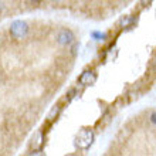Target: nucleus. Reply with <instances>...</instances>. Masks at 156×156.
I'll use <instances>...</instances> for the list:
<instances>
[{
    "label": "nucleus",
    "mask_w": 156,
    "mask_h": 156,
    "mask_svg": "<svg viewBox=\"0 0 156 156\" xmlns=\"http://www.w3.org/2000/svg\"><path fill=\"white\" fill-rule=\"evenodd\" d=\"M77 48H78V44H75L74 47H73V55H75V54H77Z\"/></svg>",
    "instance_id": "nucleus-13"
},
{
    "label": "nucleus",
    "mask_w": 156,
    "mask_h": 156,
    "mask_svg": "<svg viewBox=\"0 0 156 156\" xmlns=\"http://www.w3.org/2000/svg\"><path fill=\"white\" fill-rule=\"evenodd\" d=\"M43 132L41 131H38L36 135H34V138H33V149H40V146H41V144H43Z\"/></svg>",
    "instance_id": "nucleus-6"
},
{
    "label": "nucleus",
    "mask_w": 156,
    "mask_h": 156,
    "mask_svg": "<svg viewBox=\"0 0 156 156\" xmlns=\"http://www.w3.org/2000/svg\"><path fill=\"white\" fill-rule=\"evenodd\" d=\"M116 54H118V48H116V47H112V48L108 51L107 60L108 61H114V60L116 58Z\"/></svg>",
    "instance_id": "nucleus-10"
},
{
    "label": "nucleus",
    "mask_w": 156,
    "mask_h": 156,
    "mask_svg": "<svg viewBox=\"0 0 156 156\" xmlns=\"http://www.w3.org/2000/svg\"><path fill=\"white\" fill-rule=\"evenodd\" d=\"M31 2H37V0H31Z\"/></svg>",
    "instance_id": "nucleus-15"
},
{
    "label": "nucleus",
    "mask_w": 156,
    "mask_h": 156,
    "mask_svg": "<svg viewBox=\"0 0 156 156\" xmlns=\"http://www.w3.org/2000/svg\"><path fill=\"white\" fill-rule=\"evenodd\" d=\"M97 81V74H95L94 71L91 70H87L84 71L81 75H80V78H78V82L81 84V85H92L94 82Z\"/></svg>",
    "instance_id": "nucleus-4"
},
{
    "label": "nucleus",
    "mask_w": 156,
    "mask_h": 156,
    "mask_svg": "<svg viewBox=\"0 0 156 156\" xmlns=\"http://www.w3.org/2000/svg\"><path fill=\"white\" fill-rule=\"evenodd\" d=\"M55 40H57V43L60 45H70V44H73V43H74L75 36H74V33H73L71 30L62 29V30H60V31L57 33Z\"/></svg>",
    "instance_id": "nucleus-3"
},
{
    "label": "nucleus",
    "mask_w": 156,
    "mask_h": 156,
    "mask_svg": "<svg viewBox=\"0 0 156 156\" xmlns=\"http://www.w3.org/2000/svg\"><path fill=\"white\" fill-rule=\"evenodd\" d=\"M149 119H151V122H152L153 125H155V126H156V111H153L152 114H151V116H149Z\"/></svg>",
    "instance_id": "nucleus-11"
},
{
    "label": "nucleus",
    "mask_w": 156,
    "mask_h": 156,
    "mask_svg": "<svg viewBox=\"0 0 156 156\" xmlns=\"http://www.w3.org/2000/svg\"><path fill=\"white\" fill-rule=\"evenodd\" d=\"M78 94V88H73V90H70L68 92H67V97H66V101L67 102H70V101H73V99L77 97Z\"/></svg>",
    "instance_id": "nucleus-9"
},
{
    "label": "nucleus",
    "mask_w": 156,
    "mask_h": 156,
    "mask_svg": "<svg viewBox=\"0 0 156 156\" xmlns=\"http://www.w3.org/2000/svg\"><path fill=\"white\" fill-rule=\"evenodd\" d=\"M91 38H94V40H107L108 38V34L107 33H101V31H92L91 33Z\"/></svg>",
    "instance_id": "nucleus-8"
},
{
    "label": "nucleus",
    "mask_w": 156,
    "mask_h": 156,
    "mask_svg": "<svg viewBox=\"0 0 156 156\" xmlns=\"http://www.w3.org/2000/svg\"><path fill=\"white\" fill-rule=\"evenodd\" d=\"M151 3H152V0H140V4H142L144 7H148Z\"/></svg>",
    "instance_id": "nucleus-12"
},
{
    "label": "nucleus",
    "mask_w": 156,
    "mask_h": 156,
    "mask_svg": "<svg viewBox=\"0 0 156 156\" xmlns=\"http://www.w3.org/2000/svg\"><path fill=\"white\" fill-rule=\"evenodd\" d=\"M60 112H61V107H60V105H55V107L51 108L50 114L47 115V119H48L50 122H51V121H54V119H55L58 115H60Z\"/></svg>",
    "instance_id": "nucleus-7"
},
{
    "label": "nucleus",
    "mask_w": 156,
    "mask_h": 156,
    "mask_svg": "<svg viewBox=\"0 0 156 156\" xmlns=\"http://www.w3.org/2000/svg\"><path fill=\"white\" fill-rule=\"evenodd\" d=\"M136 19L133 16H123L121 20H119V26L122 27V29H126V27H129V26L132 24V23H135Z\"/></svg>",
    "instance_id": "nucleus-5"
},
{
    "label": "nucleus",
    "mask_w": 156,
    "mask_h": 156,
    "mask_svg": "<svg viewBox=\"0 0 156 156\" xmlns=\"http://www.w3.org/2000/svg\"><path fill=\"white\" fill-rule=\"evenodd\" d=\"M152 66H153V67H156V55L153 57V60H152Z\"/></svg>",
    "instance_id": "nucleus-14"
},
{
    "label": "nucleus",
    "mask_w": 156,
    "mask_h": 156,
    "mask_svg": "<svg viewBox=\"0 0 156 156\" xmlns=\"http://www.w3.org/2000/svg\"><path fill=\"white\" fill-rule=\"evenodd\" d=\"M92 142H94V131H92V129H82V131L78 133L75 145H77L80 149H82V151H87V149L91 148Z\"/></svg>",
    "instance_id": "nucleus-1"
},
{
    "label": "nucleus",
    "mask_w": 156,
    "mask_h": 156,
    "mask_svg": "<svg viewBox=\"0 0 156 156\" xmlns=\"http://www.w3.org/2000/svg\"><path fill=\"white\" fill-rule=\"evenodd\" d=\"M29 24L24 20H16L10 26V34L14 38H24L29 33Z\"/></svg>",
    "instance_id": "nucleus-2"
}]
</instances>
